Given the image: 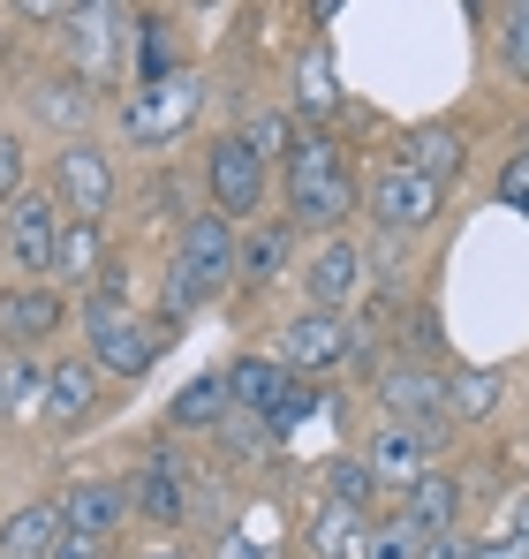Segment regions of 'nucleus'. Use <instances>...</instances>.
Here are the masks:
<instances>
[{
    "label": "nucleus",
    "mask_w": 529,
    "mask_h": 559,
    "mask_svg": "<svg viewBox=\"0 0 529 559\" xmlns=\"http://www.w3.org/2000/svg\"><path fill=\"white\" fill-rule=\"evenodd\" d=\"M235 250H243L235 219L189 212L175 235V265H167V318H197L204 302H220L227 280H235Z\"/></svg>",
    "instance_id": "1"
},
{
    "label": "nucleus",
    "mask_w": 529,
    "mask_h": 559,
    "mask_svg": "<svg viewBox=\"0 0 529 559\" xmlns=\"http://www.w3.org/2000/svg\"><path fill=\"white\" fill-rule=\"evenodd\" d=\"M355 204V175L349 159L326 144V136H295V152H287V227H318V235H341V219H349Z\"/></svg>",
    "instance_id": "2"
},
{
    "label": "nucleus",
    "mask_w": 529,
    "mask_h": 559,
    "mask_svg": "<svg viewBox=\"0 0 529 559\" xmlns=\"http://www.w3.org/2000/svg\"><path fill=\"white\" fill-rule=\"evenodd\" d=\"M84 341H91V364L98 378H144L160 364V348H167V333L160 325H144L137 310H121V302H84Z\"/></svg>",
    "instance_id": "3"
},
{
    "label": "nucleus",
    "mask_w": 529,
    "mask_h": 559,
    "mask_svg": "<svg viewBox=\"0 0 529 559\" xmlns=\"http://www.w3.org/2000/svg\"><path fill=\"white\" fill-rule=\"evenodd\" d=\"M197 98L204 84L181 69V76H160V84H137V92L121 98V136L137 144V152H167L189 136V121H197Z\"/></svg>",
    "instance_id": "4"
},
{
    "label": "nucleus",
    "mask_w": 529,
    "mask_h": 559,
    "mask_svg": "<svg viewBox=\"0 0 529 559\" xmlns=\"http://www.w3.org/2000/svg\"><path fill=\"white\" fill-rule=\"evenodd\" d=\"M54 204H61L69 219L106 227V212H114V159H106L91 136H77V144L54 152Z\"/></svg>",
    "instance_id": "5"
},
{
    "label": "nucleus",
    "mask_w": 529,
    "mask_h": 559,
    "mask_svg": "<svg viewBox=\"0 0 529 559\" xmlns=\"http://www.w3.org/2000/svg\"><path fill=\"white\" fill-rule=\"evenodd\" d=\"M0 242H8V265L38 287V280L54 273V250H61V204H54V197H38V189H23V197L8 204Z\"/></svg>",
    "instance_id": "6"
},
{
    "label": "nucleus",
    "mask_w": 529,
    "mask_h": 559,
    "mask_svg": "<svg viewBox=\"0 0 529 559\" xmlns=\"http://www.w3.org/2000/svg\"><path fill=\"white\" fill-rule=\"evenodd\" d=\"M363 468H371V484H378V491H386V484H393V491H409L416 476H432V468H439V431H424V424H393V416H386V424L363 439Z\"/></svg>",
    "instance_id": "7"
},
{
    "label": "nucleus",
    "mask_w": 529,
    "mask_h": 559,
    "mask_svg": "<svg viewBox=\"0 0 529 559\" xmlns=\"http://www.w3.org/2000/svg\"><path fill=\"white\" fill-rule=\"evenodd\" d=\"M363 212H371V227L378 235H424L432 219L446 212V189L424 182V175H401V167H386L378 182L363 189Z\"/></svg>",
    "instance_id": "8"
},
{
    "label": "nucleus",
    "mask_w": 529,
    "mask_h": 559,
    "mask_svg": "<svg viewBox=\"0 0 529 559\" xmlns=\"http://www.w3.org/2000/svg\"><path fill=\"white\" fill-rule=\"evenodd\" d=\"M204 197L220 219H243L264 204V159L243 144V136H212L204 144Z\"/></svg>",
    "instance_id": "9"
},
{
    "label": "nucleus",
    "mask_w": 529,
    "mask_h": 559,
    "mask_svg": "<svg viewBox=\"0 0 529 559\" xmlns=\"http://www.w3.org/2000/svg\"><path fill=\"white\" fill-rule=\"evenodd\" d=\"M355 356V325L349 310H295L280 325V364L287 371H341Z\"/></svg>",
    "instance_id": "10"
},
{
    "label": "nucleus",
    "mask_w": 529,
    "mask_h": 559,
    "mask_svg": "<svg viewBox=\"0 0 529 559\" xmlns=\"http://www.w3.org/2000/svg\"><path fill=\"white\" fill-rule=\"evenodd\" d=\"M363 287V250L349 235H326L303 258V310H349V295Z\"/></svg>",
    "instance_id": "11"
},
{
    "label": "nucleus",
    "mask_w": 529,
    "mask_h": 559,
    "mask_svg": "<svg viewBox=\"0 0 529 559\" xmlns=\"http://www.w3.org/2000/svg\"><path fill=\"white\" fill-rule=\"evenodd\" d=\"M393 167H401V175H424V182L446 189L461 167H469V136H461V129H446V121H416V129H401Z\"/></svg>",
    "instance_id": "12"
},
{
    "label": "nucleus",
    "mask_w": 529,
    "mask_h": 559,
    "mask_svg": "<svg viewBox=\"0 0 529 559\" xmlns=\"http://www.w3.org/2000/svg\"><path fill=\"white\" fill-rule=\"evenodd\" d=\"M129 514H137V507H129V484H106V476H91V484H77V491L61 499V530L84 537V545H106Z\"/></svg>",
    "instance_id": "13"
},
{
    "label": "nucleus",
    "mask_w": 529,
    "mask_h": 559,
    "mask_svg": "<svg viewBox=\"0 0 529 559\" xmlns=\"http://www.w3.org/2000/svg\"><path fill=\"white\" fill-rule=\"evenodd\" d=\"M227 393H235L243 416H295V408H303L280 356H235V364H227Z\"/></svg>",
    "instance_id": "14"
},
{
    "label": "nucleus",
    "mask_w": 529,
    "mask_h": 559,
    "mask_svg": "<svg viewBox=\"0 0 529 559\" xmlns=\"http://www.w3.org/2000/svg\"><path fill=\"white\" fill-rule=\"evenodd\" d=\"M114 23H129V15H121V8H69V15H61V38H69V61H77L84 84H98L106 61L121 53V31H114Z\"/></svg>",
    "instance_id": "15"
},
{
    "label": "nucleus",
    "mask_w": 529,
    "mask_h": 559,
    "mask_svg": "<svg viewBox=\"0 0 529 559\" xmlns=\"http://www.w3.org/2000/svg\"><path fill=\"white\" fill-rule=\"evenodd\" d=\"M378 401H386L393 424H424V431H439V424H446V378L416 371V364H401V371L378 378Z\"/></svg>",
    "instance_id": "16"
},
{
    "label": "nucleus",
    "mask_w": 529,
    "mask_h": 559,
    "mask_svg": "<svg viewBox=\"0 0 529 559\" xmlns=\"http://www.w3.org/2000/svg\"><path fill=\"white\" fill-rule=\"evenodd\" d=\"M129 507L144 514V522H160V530H181L189 522V476H181L175 454H152L144 476L129 484Z\"/></svg>",
    "instance_id": "17"
},
{
    "label": "nucleus",
    "mask_w": 529,
    "mask_h": 559,
    "mask_svg": "<svg viewBox=\"0 0 529 559\" xmlns=\"http://www.w3.org/2000/svg\"><path fill=\"white\" fill-rule=\"evenodd\" d=\"M91 401H98V364H91V356L46 364V424H54V431H77L91 416Z\"/></svg>",
    "instance_id": "18"
},
{
    "label": "nucleus",
    "mask_w": 529,
    "mask_h": 559,
    "mask_svg": "<svg viewBox=\"0 0 529 559\" xmlns=\"http://www.w3.org/2000/svg\"><path fill=\"white\" fill-rule=\"evenodd\" d=\"M61 537H69V530H61V507H54V499H31V507H15V514L0 522V559H46Z\"/></svg>",
    "instance_id": "19"
},
{
    "label": "nucleus",
    "mask_w": 529,
    "mask_h": 559,
    "mask_svg": "<svg viewBox=\"0 0 529 559\" xmlns=\"http://www.w3.org/2000/svg\"><path fill=\"white\" fill-rule=\"evenodd\" d=\"M303 552L310 559H363V514L318 499V507L303 514Z\"/></svg>",
    "instance_id": "20"
},
{
    "label": "nucleus",
    "mask_w": 529,
    "mask_h": 559,
    "mask_svg": "<svg viewBox=\"0 0 529 559\" xmlns=\"http://www.w3.org/2000/svg\"><path fill=\"white\" fill-rule=\"evenodd\" d=\"M235 416V393H227V371H204V378H189L175 401H167V424L175 431H220Z\"/></svg>",
    "instance_id": "21"
},
{
    "label": "nucleus",
    "mask_w": 529,
    "mask_h": 559,
    "mask_svg": "<svg viewBox=\"0 0 529 559\" xmlns=\"http://www.w3.org/2000/svg\"><path fill=\"white\" fill-rule=\"evenodd\" d=\"M287 258H295V227H287V219H264V227L243 235V250H235V280L272 287V280L287 273Z\"/></svg>",
    "instance_id": "22"
},
{
    "label": "nucleus",
    "mask_w": 529,
    "mask_h": 559,
    "mask_svg": "<svg viewBox=\"0 0 529 559\" xmlns=\"http://www.w3.org/2000/svg\"><path fill=\"white\" fill-rule=\"evenodd\" d=\"M61 295L54 287H0V333H15V341H46V333H61Z\"/></svg>",
    "instance_id": "23"
},
{
    "label": "nucleus",
    "mask_w": 529,
    "mask_h": 559,
    "mask_svg": "<svg viewBox=\"0 0 529 559\" xmlns=\"http://www.w3.org/2000/svg\"><path fill=\"white\" fill-rule=\"evenodd\" d=\"M401 522H409V530H424V537H432V530H454V522H461V484H454L446 468L416 476V484L401 491Z\"/></svg>",
    "instance_id": "24"
},
{
    "label": "nucleus",
    "mask_w": 529,
    "mask_h": 559,
    "mask_svg": "<svg viewBox=\"0 0 529 559\" xmlns=\"http://www.w3.org/2000/svg\"><path fill=\"white\" fill-rule=\"evenodd\" d=\"M91 106H98V98H91V84L77 76V69H69V76H46V84H38V114H46L54 129H69V144H77V136L91 129Z\"/></svg>",
    "instance_id": "25"
},
{
    "label": "nucleus",
    "mask_w": 529,
    "mask_h": 559,
    "mask_svg": "<svg viewBox=\"0 0 529 559\" xmlns=\"http://www.w3.org/2000/svg\"><path fill=\"white\" fill-rule=\"evenodd\" d=\"M106 273V235L91 227V219H69L61 227V250H54V280H69V287H84V280Z\"/></svg>",
    "instance_id": "26"
},
{
    "label": "nucleus",
    "mask_w": 529,
    "mask_h": 559,
    "mask_svg": "<svg viewBox=\"0 0 529 559\" xmlns=\"http://www.w3.org/2000/svg\"><path fill=\"white\" fill-rule=\"evenodd\" d=\"M499 393H507V378L484 371V364H469V371H446V416H461V424H484V416L499 408Z\"/></svg>",
    "instance_id": "27"
},
{
    "label": "nucleus",
    "mask_w": 529,
    "mask_h": 559,
    "mask_svg": "<svg viewBox=\"0 0 529 559\" xmlns=\"http://www.w3.org/2000/svg\"><path fill=\"white\" fill-rule=\"evenodd\" d=\"M295 106H303V114H333V106H341V69L326 61V46H310V53L295 61Z\"/></svg>",
    "instance_id": "28"
},
{
    "label": "nucleus",
    "mask_w": 529,
    "mask_h": 559,
    "mask_svg": "<svg viewBox=\"0 0 529 559\" xmlns=\"http://www.w3.org/2000/svg\"><path fill=\"white\" fill-rule=\"evenodd\" d=\"M235 136H243V144H250V152H258L264 167H272V159H287V152H295V136H287V114H280V106H250V114H243V129H235Z\"/></svg>",
    "instance_id": "29"
},
{
    "label": "nucleus",
    "mask_w": 529,
    "mask_h": 559,
    "mask_svg": "<svg viewBox=\"0 0 529 559\" xmlns=\"http://www.w3.org/2000/svg\"><path fill=\"white\" fill-rule=\"evenodd\" d=\"M363 559H424V530H409L401 514L363 522Z\"/></svg>",
    "instance_id": "30"
},
{
    "label": "nucleus",
    "mask_w": 529,
    "mask_h": 559,
    "mask_svg": "<svg viewBox=\"0 0 529 559\" xmlns=\"http://www.w3.org/2000/svg\"><path fill=\"white\" fill-rule=\"evenodd\" d=\"M137 61H144V84H160V76H181V46H175V23H167V15H152V23H144V38H137Z\"/></svg>",
    "instance_id": "31"
},
{
    "label": "nucleus",
    "mask_w": 529,
    "mask_h": 559,
    "mask_svg": "<svg viewBox=\"0 0 529 559\" xmlns=\"http://www.w3.org/2000/svg\"><path fill=\"white\" fill-rule=\"evenodd\" d=\"M31 401H46V364H31V356L0 364V408H31Z\"/></svg>",
    "instance_id": "32"
},
{
    "label": "nucleus",
    "mask_w": 529,
    "mask_h": 559,
    "mask_svg": "<svg viewBox=\"0 0 529 559\" xmlns=\"http://www.w3.org/2000/svg\"><path fill=\"white\" fill-rule=\"evenodd\" d=\"M326 499L363 514V507L378 499V484H371V468H363V462H333V468H326Z\"/></svg>",
    "instance_id": "33"
},
{
    "label": "nucleus",
    "mask_w": 529,
    "mask_h": 559,
    "mask_svg": "<svg viewBox=\"0 0 529 559\" xmlns=\"http://www.w3.org/2000/svg\"><path fill=\"white\" fill-rule=\"evenodd\" d=\"M499 69H507L515 84H529V0L507 8V23H499Z\"/></svg>",
    "instance_id": "34"
},
{
    "label": "nucleus",
    "mask_w": 529,
    "mask_h": 559,
    "mask_svg": "<svg viewBox=\"0 0 529 559\" xmlns=\"http://www.w3.org/2000/svg\"><path fill=\"white\" fill-rule=\"evenodd\" d=\"M492 197H499L507 212H529V152H507V167H499Z\"/></svg>",
    "instance_id": "35"
},
{
    "label": "nucleus",
    "mask_w": 529,
    "mask_h": 559,
    "mask_svg": "<svg viewBox=\"0 0 529 559\" xmlns=\"http://www.w3.org/2000/svg\"><path fill=\"white\" fill-rule=\"evenodd\" d=\"M424 559H477V537H469L461 522H454V530H432V537H424Z\"/></svg>",
    "instance_id": "36"
},
{
    "label": "nucleus",
    "mask_w": 529,
    "mask_h": 559,
    "mask_svg": "<svg viewBox=\"0 0 529 559\" xmlns=\"http://www.w3.org/2000/svg\"><path fill=\"white\" fill-rule=\"evenodd\" d=\"M15 197H23V144L0 136V204H15Z\"/></svg>",
    "instance_id": "37"
},
{
    "label": "nucleus",
    "mask_w": 529,
    "mask_h": 559,
    "mask_svg": "<svg viewBox=\"0 0 529 559\" xmlns=\"http://www.w3.org/2000/svg\"><path fill=\"white\" fill-rule=\"evenodd\" d=\"M507 537L529 552V491H515V499H507Z\"/></svg>",
    "instance_id": "38"
},
{
    "label": "nucleus",
    "mask_w": 529,
    "mask_h": 559,
    "mask_svg": "<svg viewBox=\"0 0 529 559\" xmlns=\"http://www.w3.org/2000/svg\"><path fill=\"white\" fill-rule=\"evenodd\" d=\"M212 559H264V545L258 537H220V552Z\"/></svg>",
    "instance_id": "39"
},
{
    "label": "nucleus",
    "mask_w": 529,
    "mask_h": 559,
    "mask_svg": "<svg viewBox=\"0 0 529 559\" xmlns=\"http://www.w3.org/2000/svg\"><path fill=\"white\" fill-rule=\"evenodd\" d=\"M477 559H529V552L515 545V537H484V545H477Z\"/></svg>",
    "instance_id": "40"
},
{
    "label": "nucleus",
    "mask_w": 529,
    "mask_h": 559,
    "mask_svg": "<svg viewBox=\"0 0 529 559\" xmlns=\"http://www.w3.org/2000/svg\"><path fill=\"white\" fill-rule=\"evenodd\" d=\"M46 559H98V545H84V537H61Z\"/></svg>",
    "instance_id": "41"
},
{
    "label": "nucleus",
    "mask_w": 529,
    "mask_h": 559,
    "mask_svg": "<svg viewBox=\"0 0 529 559\" xmlns=\"http://www.w3.org/2000/svg\"><path fill=\"white\" fill-rule=\"evenodd\" d=\"M144 559H181V552H144Z\"/></svg>",
    "instance_id": "42"
},
{
    "label": "nucleus",
    "mask_w": 529,
    "mask_h": 559,
    "mask_svg": "<svg viewBox=\"0 0 529 559\" xmlns=\"http://www.w3.org/2000/svg\"><path fill=\"white\" fill-rule=\"evenodd\" d=\"M522 152H529V129H522Z\"/></svg>",
    "instance_id": "43"
}]
</instances>
